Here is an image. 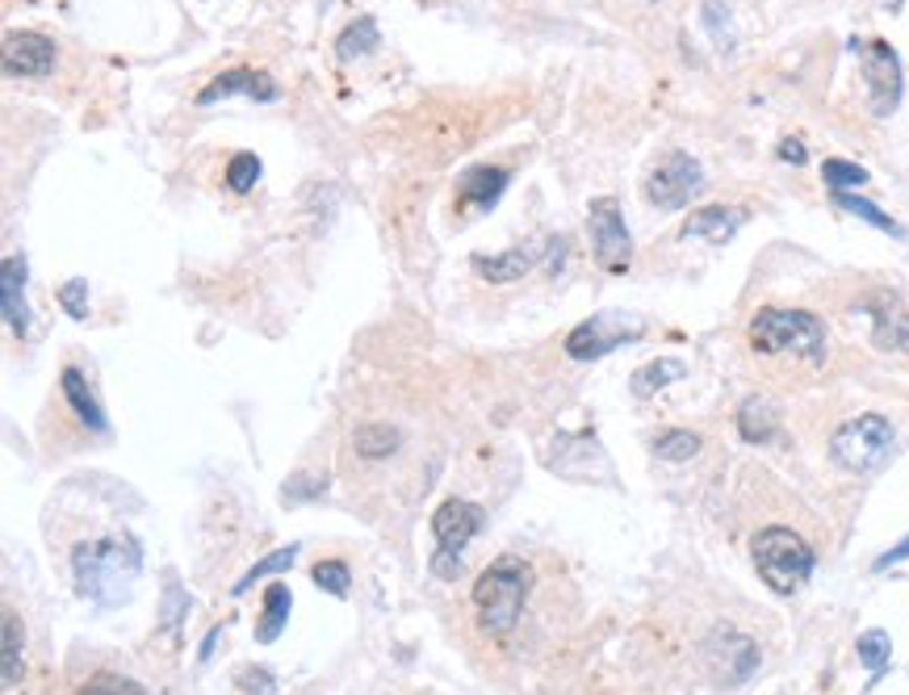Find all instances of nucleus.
Segmentation results:
<instances>
[{"label":"nucleus","instance_id":"1","mask_svg":"<svg viewBox=\"0 0 909 695\" xmlns=\"http://www.w3.org/2000/svg\"><path fill=\"white\" fill-rule=\"evenodd\" d=\"M72 570H76V583L81 595H88L93 603L113 608V603H126L138 583V570H143V553L131 536H109L97 545H81L72 553Z\"/></svg>","mask_w":909,"mask_h":695},{"label":"nucleus","instance_id":"2","mask_svg":"<svg viewBox=\"0 0 909 695\" xmlns=\"http://www.w3.org/2000/svg\"><path fill=\"white\" fill-rule=\"evenodd\" d=\"M750 344L763 356H797V361H809V365H822L826 361V327L809 310L763 306L750 319Z\"/></svg>","mask_w":909,"mask_h":695},{"label":"nucleus","instance_id":"3","mask_svg":"<svg viewBox=\"0 0 909 695\" xmlns=\"http://www.w3.org/2000/svg\"><path fill=\"white\" fill-rule=\"evenodd\" d=\"M529 587H533V574L520 558H499L486 565L482 578L474 583V608H478L482 624L490 633H511L524 612Z\"/></svg>","mask_w":909,"mask_h":695},{"label":"nucleus","instance_id":"4","mask_svg":"<svg viewBox=\"0 0 909 695\" xmlns=\"http://www.w3.org/2000/svg\"><path fill=\"white\" fill-rule=\"evenodd\" d=\"M750 553H754L759 578L776 595L801 590L809 583V574H813V549L792 528H763L750 540Z\"/></svg>","mask_w":909,"mask_h":695},{"label":"nucleus","instance_id":"5","mask_svg":"<svg viewBox=\"0 0 909 695\" xmlns=\"http://www.w3.org/2000/svg\"><path fill=\"white\" fill-rule=\"evenodd\" d=\"M893 444H897V436H893V424L884 415H859V419H847L834 431L829 453L851 474H872L893 456Z\"/></svg>","mask_w":909,"mask_h":695},{"label":"nucleus","instance_id":"6","mask_svg":"<svg viewBox=\"0 0 909 695\" xmlns=\"http://www.w3.org/2000/svg\"><path fill=\"white\" fill-rule=\"evenodd\" d=\"M645 336V322L638 315H620V310H604V315H591L583 319L570 336H566V356L570 361H599L616 348L633 344Z\"/></svg>","mask_w":909,"mask_h":695},{"label":"nucleus","instance_id":"7","mask_svg":"<svg viewBox=\"0 0 909 695\" xmlns=\"http://www.w3.org/2000/svg\"><path fill=\"white\" fill-rule=\"evenodd\" d=\"M704 188V168L688 151H670L654 163V172L645 176V197L658 210H683L695 193Z\"/></svg>","mask_w":909,"mask_h":695},{"label":"nucleus","instance_id":"8","mask_svg":"<svg viewBox=\"0 0 909 695\" xmlns=\"http://www.w3.org/2000/svg\"><path fill=\"white\" fill-rule=\"evenodd\" d=\"M587 231H591V252H595V265L608 268V272H625L633 260V240H629V227L620 215V202L616 197H595L587 210Z\"/></svg>","mask_w":909,"mask_h":695},{"label":"nucleus","instance_id":"9","mask_svg":"<svg viewBox=\"0 0 909 695\" xmlns=\"http://www.w3.org/2000/svg\"><path fill=\"white\" fill-rule=\"evenodd\" d=\"M859 59H863V81H868V106L876 118H888L893 109L901 106V59L897 51L872 38V42H856Z\"/></svg>","mask_w":909,"mask_h":695},{"label":"nucleus","instance_id":"10","mask_svg":"<svg viewBox=\"0 0 909 695\" xmlns=\"http://www.w3.org/2000/svg\"><path fill=\"white\" fill-rule=\"evenodd\" d=\"M4 72L9 76H51L54 72V42L38 29H13L4 34Z\"/></svg>","mask_w":909,"mask_h":695},{"label":"nucleus","instance_id":"11","mask_svg":"<svg viewBox=\"0 0 909 695\" xmlns=\"http://www.w3.org/2000/svg\"><path fill=\"white\" fill-rule=\"evenodd\" d=\"M704 649H708V662H713V670H717V679H722L725 687L747 683L750 670L759 667V649H754V642L742 637V633H734V629H717Z\"/></svg>","mask_w":909,"mask_h":695},{"label":"nucleus","instance_id":"12","mask_svg":"<svg viewBox=\"0 0 909 695\" xmlns=\"http://www.w3.org/2000/svg\"><path fill=\"white\" fill-rule=\"evenodd\" d=\"M227 97H252V101H281V84L272 81L268 72H252V68H235V72H222L215 81L197 93V106H215Z\"/></svg>","mask_w":909,"mask_h":695},{"label":"nucleus","instance_id":"13","mask_svg":"<svg viewBox=\"0 0 909 695\" xmlns=\"http://www.w3.org/2000/svg\"><path fill=\"white\" fill-rule=\"evenodd\" d=\"M482 524H486L482 508L478 503H465V499H449V503H440L436 515H432L436 545L449 549V553H461V549L482 533Z\"/></svg>","mask_w":909,"mask_h":695},{"label":"nucleus","instance_id":"14","mask_svg":"<svg viewBox=\"0 0 909 695\" xmlns=\"http://www.w3.org/2000/svg\"><path fill=\"white\" fill-rule=\"evenodd\" d=\"M508 168H490V163H478V168H470L465 176H461V185H457V210L465 215V210H490L499 197H504V188H508Z\"/></svg>","mask_w":909,"mask_h":695},{"label":"nucleus","instance_id":"15","mask_svg":"<svg viewBox=\"0 0 909 695\" xmlns=\"http://www.w3.org/2000/svg\"><path fill=\"white\" fill-rule=\"evenodd\" d=\"M747 222V210H729V206H704V210H695L683 227H679V235L683 240H708V243H729L734 240V231Z\"/></svg>","mask_w":909,"mask_h":695},{"label":"nucleus","instance_id":"16","mask_svg":"<svg viewBox=\"0 0 909 695\" xmlns=\"http://www.w3.org/2000/svg\"><path fill=\"white\" fill-rule=\"evenodd\" d=\"M4 322L17 340H26L29 331V306H26V256H4Z\"/></svg>","mask_w":909,"mask_h":695},{"label":"nucleus","instance_id":"17","mask_svg":"<svg viewBox=\"0 0 909 695\" xmlns=\"http://www.w3.org/2000/svg\"><path fill=\"white\" fill-rule=\"evenodd\" d=\"M536 256H541V247H511L504 256H474L470 265H474V272H478L482 281H490V285H511V281H520V277L536 265Z\"/></svg>","mask_w":909,"mask_h":695},{"label":"nucleus","instance_id":"18","mask_svg":"<svg viewBox=\"0 0 909 695\" xmlns=\"http://www.w3.org/2000/svg\"><path fill=\"white\" fill-rule=\"evenodd\" d=\"M59 386H63V399L72 402V411H76V419H81L88 431H109V419L106 411H101V402H97V394L88 390V381H84V374L76 369V365H68L63 374H59Z\"/></svg>","mask_w":909,"mask_h":695},{"label":"nucleus","instance_id":"19","mask_svg":"<svg viewBox=\"0 0 909 695\" xmlns=\"http://www.w3.org/2000/svg\"><path fill=\"white\" fill-rule=\"evenodd\" d=\"M872 322H876V331H872L876 348H884V352L909 348V315L888 294L876 297V315H872Z\"/></svg>","mask_w":909,"mask_h":695},{"label":"nucleus","instance_id":"20","mask_svg":"<svg viewBox=\"0 0 909 695\" xmlns=\"http://www.w3.org/2000/svg\"><path fill=\"white\" fill-rule=\"evenodd\" d=\"M776 406L767 399H759V394L738 406V431H742L747 444H767L776 436Z\"/></svg>","mask_w":909,"mask_h":695},{"label":"nucleus","instance_id":"21","mask_svg":"<svg viewBox=\"0 0 909 695\" xmlns=\"http://www.w3.org/2000/svg\"><path fill=\"white\" fill-rule=\"evenodd\" d=\"M290 608H294L290 587H286V583H272V587L265 590V615H260V624H256V642L260 645L277 642L281 629H286V620H290Z\"/></svg>","mask_w":909,"mask_h":695},{"label":"nucleus","instance_id":"22","mask_svg":"<svg viewBox=\"0 0 909 695\" xmlns=\"http://www.w3.org/2000/svg\"><path fill=\"white\" fill-rule=\"evenodd\" d=\"M683 374H688V365H683V361H675V356H658V361H650V365H642V369L633 374V394H638V399H650V394H658L663 386L679 381Z\"/></svg>","mask_w":909,"mask_h":695},{"label":"nucleus","instance_id":"23","mask_svg":"<svg viewBox=\"0 0 909 695\" xmlns=\"http://www.w3.org/2000/svg\"><path fill=\"white\" fill-rule=\"evenodd\" d=\"M374 47H381V34H377V22L374 17H356L352 26L336 38V59L340 63H352V59H361V54H369Z\"/></svg>","mask_w":909,"mask_h":695},{"label":"nucleus","instance_id":"24","mask_svg":"<svg viewBox=\"0 0 909 695\" xmlns=\"http://www.w3.org/2000/svg\"><path fill=\"white\" fill-rule=\"evenodd\" d=\"M399 431L390 428V424H361V428L352 431V444H356V453L369 456V461H377V456H390L395 449H399Z\"/></svg>","mask_w":909,"mask_h":695},{"label":"nucleus","instance_id":"25","mask_svg":"<svg viewBox=\"0 0 909 695\" xmlns=\"http://www.w3.org/2000/svg\"><path fill=\"white\" fill-rule=\"evenodd\" d=\"M294 562H298V545H286V549H272L265 562H256L252 570H247V574H243L240 583L231 587V595H247V590L256 587L260 578H268V574H286V570H290Z\"/></svg>","mask_w":909,"mask_h":695},{"label":"nucleus","instance_id":"26","mask_svg":"<svg viewBox=\"0 0 909 695\" xmlns=\"http://www.w3.org/2000/svg\"><path fill=\"white\" fill-rule=\"evenodd\" d=\"M22 683V620L13 608H4V687Z\"/></svg>","mask_w":909,"mask_h":695},{"label":"nucleus","instance_id":"27","mask_svg":"<svg viewBox=\"0 0 909 695\" xmlns=\"http://www.w3.org/2000/svg\"><path fill=\"white\" fill-rule=\"evenodd\" d=\"M834 206L838 210H847V215H856V218H863V222H872L876 231H884V235H906L893 218L884 215L881 206H872V202H863V197H856V193H834Z\"/></svg>","mask_w":909,"mask_h":695},{"label":"nucleus","instance_id":"28","mask_svg":"<svg viewBox=\"0 0 909 695\" xmlns=\"http://www.w3.org/2000/svg\"><path fill=\"white\" fill-rule=\"evenodd\" d=\"M822 181L829 193H851V188L868 185V168H859L851 160H826L822 163Z\"/></svg>","mask_w":909,"mask_h":695},{"label":"nucleus","instance_id":"29","mask_svg":"<svg viewBox=\"0 0 909 695\" xmlns=\"http://www.w3.org/2000/svg\"><path fill=\"white\" fill-rule=\"evenodd\" d=\"M260 176H265V163L256 160L252 151H240V156H231V163H227V185H231V193H252Z\"/></svg>","mask_w":909,"mask_h":695},{"label":"nucleus","instance_id":"30","mask_svg":"<svg viewBox=\"0 0 909 695\" xmlns=\"http://www.w3.org/2000/svg\"><path fill=\"white\" fill-rule=\"evenodd\" d=\"M888 654H893V642H888V633H884V629H872V633H863V637H859V662L872 670L876 679H881L884 667H888Z\"/></svg>","mask_w":909,"mask_h":695},{"label":"nucleus","instance_id":"31","mask_svg":"<svg viewBox=\"0 0 909 695\" xmlns=\"http://www.w3.org/2000/svg\"><path fill=\"white\" fill-rule=\"evenodd\" d=\"M654 453L663 456V461H692L695 453H700V436L695 431H667V436H658V444H654Z\"/></svg>","mask_w":909,"mask_h":695},{"label":"nucleus","instance_id":"32","mask_svg":"<svg viewBox=\"0 0 909 695\" xmlns=\"http://www.w3.org/2000/svg\"><path fill=\"white\" fill-rule=\"evenodd\" d=\"M311 578H315V587L336 595V599H344L348 590H352V574H348L344 562H319L311 570Z\"/></svg>","mask_w":909,"mask_h":695},{"label":"nucleus","instance_id":"33","mask_svg":"<svg viewBox=\"0 0 909 695\" xmlns=\"http://www.w3.org/2000/svg\"><path fill=\"white\" fill-rule=\"evenodd\" d=\"M81 695H147L134 679H126V674H109V670H101V674H93L88 683L81 687Z\"/></svg>","mask_w":909,"mask_h":695},{"label":"nucleus","instance_id":"34","mask_svg":"<svg viewBox=\"0 0 909 695\" xmlns=\"http://www.w3.org/2000/svg\"><path fill=\"white\" fill-rule=\"evenodd\" d=\"M704 26L713 29V38H717V47H722V51H734V29H729V9H722L717 0H708V4H704Z\"/></svg>","mask_w":909,"mask_h":695},{"label":"nucleus","instance_id":"35","mask_svg":"<svg viewBox=\"0 0 909 695\" xmlns=\"http://www.w3.org/2000/svg\"><path fill=\"white\" fill-rule=\"evenodd\" d=\"M59 302H63V310H68L72 319H84V315H88V281L72 277V281L59 290Z\"/></svg>","mask_w":909,"mask_h":695},{"label":"nucleus","instance_id":"36","mask_svg":"<svg viewBox=\"0 0 909 695\" xmlns=\"http://www.w3.org/2000/svg\"><path fill=\"white\" fill-rule=\"evenodd\" d=\"M323 490H327V478H311V474H298V478L286 481L281 499H286V503H298V499H315V495H323Z\"/></svg>","mask_w":909,"mask_h":695},{"label":"nucleus","instance_id":"37","mask_svg":"<svg viewBox=\"0 0 909 695\" xmlns=\"http://www.w3.org/2000/svg\"><path fill=\"white\" fill-rule=\"evenodd\" d=\"M240 687L247 695H277V687H272V674L260 667H243L240 670Z\"/></svg>","mask_w":909,"mask_h":695},{"label":"nucleus","instance_id":"38","mask_svg":"<svg viewBox=\"0 0 909 695\" xmlns=\"http://www.w3.org/2000/svg\"><path fill=\"white\" fill-rule=\"evenodd\" d=\"M432 574L445 578V583H453V578H461V558L449 553V549H436L432 553Z\"/></svg>","mask_w":909,"mask_h":695},{"label":"nucleus","instance_id":"39","mask_svg":"<svg viewBox=\"0 0 909 695\" xmlns=\"http://www.w3.org/2000/svg\"><path fill=\"white\" fill-rule=\"evenodd\" d=\"M779 160L784 163H804L809 160V151H804L801 138H784V143H779Z\"/></svg>","mask_w":909,"mask_h":695},{"label":"nucleus","instance_id":"40","mask_svg":"<svg viewBox=\"0 0 909 695\" xmlns=\"http://www.w3.org/2000/svg\"><path fill=\"white\" fill-rule=\"evenodd\" d=\"M906 558H909V536L901 540V545H893L888 553H881V558H876V570H888L893 562H906Z\"/></svg>","mask_w":909,"mask_h":695},{"label":"nucleus","instance_id":"41","mask_svg":"<svg viewBox=\"0 0 909 695\" xmlns=\"http://www.w3.org/2000/svg\"><path fill=\"white\" fill-rule=\"evenodd\" d=\"M218 637H222V629H215V633H210V637H206V642H202V654H197V658H202V662H210V654H215Z\"/></svg>","mask_w":909,"mask_h":695}]
</instances>
